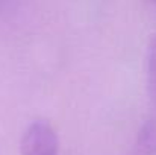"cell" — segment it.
Returning <instances> with one entry per match:
<instances>
[{"label": "cell", "instance_id": "cell-3", "mask_svg": "<svg viewBox=\"0 0 156 155\" xmlns=\"http://www.w3.org/2000/svg\"><path fill=\"white\" fill-rule=\"evenodd\" d=\"M155 2H156V0H155Z\"/></svg>", "mask_w": 156, "mask_h": 155}, {"label": "cell", "instance_id": "cell-1", "mask_svg": "<svg viewBox=\"0 0 156 155\" xmlns=\"http://www.w3.org/2000/svg\"><path fill=\"white\" fill-rule=\"evenodd\" d=\"M147 93L149 114L126 155H156V37L147 47Z\"/></svg>", "mask_w": 156, "mask_h": 155}, {"label": "cell", "instance_id": "cell-2", "mask_svg": "<svg viewBox=\"0 0 156 155\" xmlns=\"http://www.w3.org/2000/svg\"><path fill=\"white\" fill-rule=\"evenodd\" d=\"M21 155H58L59 138L46 120H34L21 137Z\"/></svg>", "mask_w": 156, "mask_h": 155}]
</instances>
